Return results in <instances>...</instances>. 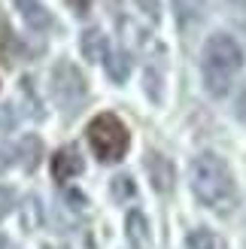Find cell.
<instances>
[{
  "mask_svg": "<svg viewBox=\"0 0 246 249\" xmlns=\"http://www.w3.org/2000/svg\"><path fill=\"white\" fill-rule=\"evenodd\" d=\"M189 185L194 197L213 210L219 216H228L237 204V185H234V173L219 155L213 152H201L192 158L189 164Z\"/></svg>",
  "mask_w": 246,
  "mask_h": 249,
  "instance_id": "1",
  "label": "cell"
},
{
  "mask_svg": "<svg viewBox=\"0 0 246 249\" xmlns=\"http://www.w3.org/2000/svg\"><path fill=\"white\" fill-rule=\"evenodd\" d=\"M243 67V49L231 34H210L201 49V76H204V89L213 97H222L231 89V79L240 73Z\"/></svg>",
  "mask_w": 246,
  "mask_h": 249,
  "instance_id": "2",
  "label": "cell"
},
{
  "mask_svg": "<svg viewBox=\"0 0 246 249\" xmlns=\"http://www.w3.org/2000/svg\"><path fill=\"white\" fill-rule=\"evenodd\" d=\"M85 134H88V146L91 152L101 158V161H122L131 146V134L125 128V122H122L116 113H101L94 116L88 122V128H85Z\"/></svg>",
  "mask_w": 246,
  "mask_h": 249,
  "instance_id": "3",
  "label": "cell"
},
{
  "mask_svg": "<svg viewBox=\"0 0 246 249\" xmlns=\"http://www.w3.org/2000/svg\"><path fill=\"white\" fill-rule=\"evenodd\" d=\"M52 97L61 107V113H67V116H76L85 107V101H88V82L79 73V67L67 58L55 61V67H52Z\"/></svg>",
  "mask_w": 246,
  "mask_h": 249,
  "instance_id": "4",
  "label": "cell"
},
{
  "mask_svg": "<svg viewBox=\"0 0 246 249\" xmlns=\"http://www.w3.org/2000/svg\"><path fill=\"white\" fill-rule=\"evenodd\" d=\"M146 177H149V182H152V189L158 192V195H170L174 192V182H176V170H174V164H170V158H164L161 152H146Z\"/></svg>",
  "mask_w": 246,
  "mask_h": 249,
  "instance_id": "5",
  "label": "cell"
},
{
  "mask_svg": "<svg viewBox=\"0 0 246 249\" xmlns=\"http://www.w3.org/2000/svg\"><path fill=\"white\" fill-rule=\"evenodd\" d=\"M85 167V161H82V152L76 146H64V149H58L55 158H52V177L58 182H67L73 177H79Z\"/></svg>",
  "mask_w": 246,
  "mask_h": 249,
  "instance_id": "6",
  "label": "cell"
},
{
  "mask_svg": "<svg viewBox=\"0 0 246 249\" xmlns=\"http://www.w3.org/2000/svg\"><path fill=\"white\" fill-rule=\"evenodd\" d=\"M125 234L128 243L134 249H149L152 246V231H149V219H146L143 210H131L125 216Z\"/></svg>",
  "mask_w": 246,
  "mask_h": 249,
  "instance_id": "7",
  "label": "cell"
},
{
  "mask_svg": "<svg viewBox=\"0 0 246 249\" xmlns=\"http://www.w3.org/2000/svg\"><path fill=\"white\" fill-rule=\"evenodd\" d=\"M79 52L85 61H91V64H97V61H104L106 52H109V43H106V36L104 31H97V28H88L82 36H79Z\"/></svg>",
  "mask_w": 246,
  "mask_h": 249,
  "instance_id": "8",
  "label": "cell"
},
{
  "mask_svg": "<svg viewBox=\"0 0 246 249\" xmlns=\"http://www.w3.org/2000/svg\"><path fill=\"white\" fill-rule=\"evenodd\" d=\"M12 155H16V161H18L24 170H34L36 164H40V155H43V143H40V137L24 134L21 140L16 143V149H12Z\"/></svg>",
  "mask_w": 246,
  "mask_h": 249,
  "instance_id": "9",
  "label": "cell"
},
{
  "mask_svg": "<svg viewBox=\"0 0 246 249\" xmlns=\"http://www.w3.org/2000/svg\"><path fill=\"white\" fill-rule=\"evenodd\" d=\"M18 52H21V40L16 36L3 6H0V61H3V64H12V61L18 58Z\"/></svg>",
  "mask_w": 246,
  "mask_h": 249,
  "instance_id": "10",
  "label": "cell"
},
{
  "mask_svg": "<svg viewBox=\"0 0 246 249\" xmlns=\"http://www.w3.org/2000/svg\"><path fill=\"white\" fill-rule=\"evenodd\" d=\"M16 6L21 9L24 21H28L34 31H46V28H52V12H49V9L40 3V0H16Z\"/></svg>",
  "mask_w": 246,
  "mask_h": 249,
  "instance_id": "11",
  "label": "cell"
},
{
  "mask_svg": "<svg viewBox=\"0 0 246 249\" xmlns=\"http://www.w3.org/2000/svg\"><path fill=\"white\" fill-rule=\"evenodd\" d=\"M104 67H106V76L113 82H125L131 76V55L125 49H109L106 58H104Z\"/></svg>",
  "mask_w": 246,
  "mask_h": 249,
  "instance_id": "12",
  "label": "cell"
},
{
  "mask_svg": "<svg viewBox=\"0 0 246 249\" xmlns=\"http://www.w3.org/2000/svg\"><path fill=\"white\" fill-rule=\"evenodd\" d=\"M174 9H176L179 28H192V24H198L204 18L207 0H174Z\"/></svg>",
  "mask_w": 246,
  "mask_h": 249,
  "instance_id": "13",
  "label": "cell"
},
{
  "mask_svg": "<svg viewBox=\"0 0 246 249\" xmlns=\"http://www.w3.org/2000/svg\"><path fill=\"white\" fill-rule=\"evenodd\" d=\"M40 222H43V207H40L36 197H28L24 207H21V225L28 231H34V228H40Z\"/></svg>",
  "mask_w": 246,
  "mask_h": 249,
  "instance_id": "14",
  "label": "cell"
},
{
  "mask_svg": "<svg viewBox=\"0 0 246 249\" xmlns=\"http://www.w3.org/2000/svg\"><path fill=\"white\" fill-rule=\"evenodd\" d=\"M186 249H216V237L207 228H194L186 234Z\"/></svg>",
  "mask_w": 246,
  "mask_h": 249,
  "instance_id": "15",
  "label": "cell"
},
{
  "mask_svg": "<svg viewBox=\"0 0 246 249\" xmlns=\"http://www.w3.org/2000/svg\"><path fill=\"white\" fill-rule=\"evenodd\" d=\"M109 192H113L116 201H131V197L137 195V185H134V179H131V177H125V173H122V177H116V179H113Z\"/></svg>",
  "mask_w": 246,
  "mask_h": 249,
  "instance_id": "16",
  "label": "cell"
},
{
  "mask_svg": "<svg viewBox=\"0 0 246 249\" xmlns=\"http://www.w3.org/2000/svg\"><path fill=\"white\" fill-rule=\"evenodd\" d=\"M134 6H137L140 12L146 18H149L152 24H158L161 21V3H158V0H134Z\"/></svg>",
  "mask_w": 246,
  "mask_h": 249,
  "instance_id": "17",
  "label": "cell"
},
{
  "mask_svg": "<svg viewBox=\"0 0 246 249\" xmlns=\"http://www.w3.org/2000/svg\"><path fill=\"white\" fill-rule=\"evenodd\" d=\"M16 207V195H12V189H6V185H0V219H3L9 210Z\"/></svg>",
  "mask_w": 246,
  "mask_h": 249,
  "instance_id": "18",
  "label": "cell"
},
{
  "mask_svg": "<svg viewBox=\"0 0 246 249\" xmlns=\"http://www.w3.org/2000/svg\"><path fill=\"white\" fill-rule=\"evenodd\" d=\"M234 107H237V119L246 124V85L240 89V94H237V101H234Z\"/></svg>",
  "mask_w": 246,
  "mask_h": 249,
  "instance_id": "19",
  "label": "cell"
},
{
  "mask_svg": "<svg viewBox=\"0 0 246 249\" xmlns=\"http://www.w3.org/2000/svg\"><path fill=\"white\" fill-rule=\"evenodd\" d=\"M64 197H67V204H70V210H85V197H82L79 192H67Z\"/></svg>",
  "mask_w": 246,
  "mask_h": 249,
  "instance_id": "20",
  "label": "cell"
},
{
  "mask_svg": "<svg viewBox=\"0 0 246 249\" xmlns=\"http://www.w3.org/2000/svg\"><path fill=\"white\" fill-rule=\"evenodd\" d=\"M70 9L76 12V16H88V6H91V0H67Z\"/></svg>",
  "mask_w": 246,
  "mask_h": 249,
  "instance_id": "21",
  "label": "cell"
},
{
  "mask_svg": "<svg viewBox=\"0 0 246 249\" xmlns=\"http://www.w3.org/2000/svg\"><path fill=\"white\" fill-rule=\"evenodd\" d=\"M6 164H9V158H6L3 149H0V170H6Z\"/></svg>",
  "mask_w": 246,
  "mask_h": 249,
  "instance_id": "22",
  "label": "cell"
},
{
  "mask_svg": "<svg viewBox=\"0 0 246 249\" xmlns=\"http://www.w3.org/2000/svg\"><path fill=\"white\" fill-rule=\"evenodd\" d=\"M228 3H231V6H237V9H243V12H246V0H228Z\"/></svg>",
  "mask_w": 246,
  "mask_h": 249,
  "instance_id": "23",
  "label": "cell"
}]
</instances>
